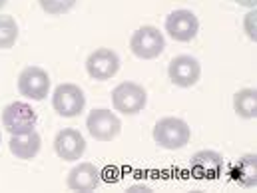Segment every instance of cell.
<instances>
[{"mask_svg":"<svg viewBox=\"0 0 257 193\" xmlns=\"http://www.w3.org/2000/svg\"><path fill=\"white\" fill-rule=\"evenodd\" d=\"M154 139L164 149H182L190 143L192 129L180 118H162L154 126Z\"/></svg>","mask_w":257,"mask_h":193,"instance_id":"1","label":"cell"},{"mask_svg":"<svg viewBox=\"0 0 257 193\" xmlns=\"http://www.w3.org/2000/svg\"><path fill=\"white\" fill-rule=\"evenodd\" d=\"M166 48L164 34L156 26H142L130 38V50L140 60H154Z\"/></svg>","mask_w":257,"mask_h":193,"instance_id":"2","label":"cell"},{"mask_svg":"<svg viewBox=\"0 0 257 193\" xmlns=\"http://www.w3.org/2000/svg\"><path fill=\"white\" fill-rule=\"evenodd\" d=\"M38 116L26 102H12L2 112V126L10 135H22L30 133L36 128Z\"/></svg>","mask_w":257,"mask_h":193,"instance_id":"3","label":"cell"},{"mask_svg":"<svg viewBox=\"0 0 257 193\" xmlns=\"http://www.w3.org/2000/svg\"><path fill=\"white\" fill-rule=\"evenodd\" d=\"M112 104L116 112H122L126 116L140 114L148 104L146 90L136 82H122L112 90Z\"/></svg>","mask_w":257,"mask_h":193,"instance_id":"4","label":"cell"},{"mask_svg":"<svg viewBox=\"0 0 257 193\" xmlns=\"http://www.w3.org/2000/svg\"><path fill=\"white\" fill-rule=\"evenodd\" d=\"M86 128L90 131V135L98 141H112L120 135L122 131V122L120 118L106 108H98L92 110L86 118Z\"/></svg>","mask_w":257,"mask_h":193,"instance_id":"5","label":"cell"},{"mask_svg":"<svg viewBox=\"0 0 257 193\" xmlns=\"http://www.w3.org/2000/svg\"><path fill=\"white\" fill-rule=\"evenodd\" d=\"M86 106V96L76 84H60L52 94V108L62 118L78 116Z\"/></svg>","mask_w":257,"mask_h":193,"instance_id":"6","label":"cell"},{"mask_svg":"<svg viewBox=\"0 0 257 193\" xmlns=\"http://www.w3.org/2000/svg\"><path fill=\"white\" fill-rule=\"evenodd\" d=\"M18 92L28 100H44L50 92V76L38 66H28L18 76Z\"/></svg>","mask_w":257,"mask_h":193,"instance_id":"7","label":"cell"},{"mask_svg":"<svg viewBox=\"0 0 257 193\" xmlns=\"http://www.w3.org/2000/svg\"><path fill=\"white\" fill-rule=\"evenodd\" d=\"M166 32L176 42H190L199 32V20L192 10H174L166 18Z\"/></svg>","mask_w":257,"mask_h":193,"instance_id":"8","label":"cell"},{"mask_svg":"<svg viewBox=\"0 0 257 193\" xmlns=\"http://www.w3.org/2000/svg\"><path fill=\"white\" fill-rule=\"evenodd\" d=\"M118 70H120V58L110 48H98L86 60V72H88V76L94 78V80H98V82H104V80L114 78L118 74Z\"/></svg>","mask_w":257,"mask_h":193,"instance_id":"9","label":"cell"},{"mask_svg":"<svg viewBox=\"0 0 257 193\" xmlns=\"http://www.w3.org/2000/svg\"><path fill=\"white\" fill-rule=\"evenodd\" d=\"M223 155L213 151V149H201L197 151L190 161V169L192 175L197 179H217L223 175Z\"/></svg>","mask_w":257,"mask_h":193,"instance_id":"10","label":"cell"},{"mask_svg":"<svg viewBox=\"0 0 257 193\" xmlns=\"http://www.w3.org/2000/svg\"><path fill=\"white\" fill-rule=\"evenodd\" d=\"M168 76L170 80L180 86V88H192L197 84L199 76H201V66L199 62L193 58V56H188V54H182V56H176L170 66H168Z\"/></svg>","mask_w":257,"mask_h":193,"instance_id":"11","label":"cell"},{"mask_svg":"<svg viewBox=\"0 0 257 193\" xmlns=\"http://www.w3.org/2000/svg\"><path fill=\"white\" fill-rule=\"evenodd\" d=\"M54 151L64 161H76L86 151V139L78 129H60L54 137Z\"/></svg>","mask_w":257,"mask_h":193,"instance_id":"12","label":"cell"},{"mask_svg":"<svg viewBox=\"0 0 257 193\" xmlns=\"http://www.w3.org/2000/svg\"><path fill=\"white\" fill-rule=\"evenodd\" d=\"M66 183L72 191H94L100 185V169L94 163H88V161L78 163L76 167L70 169Z\"/></svg>","mask_w":257,"mask_h":193,"instance_id":"13","label":"cell"},{"mask_svg":"<svg viewBox=\"0 0 257 193\" xmlns=\"http://www.w3.org/2000/svg\"><path fill=\"white\" fill-rule=\"evenodd\" d=\"M229 175L233 181H237L243 187H255L257 185V155L247 153L235 159L229 165Z\"/></svg>","mask_w":257,"mask_h":193,"instance_id":"14","label":"cell"},{"mask_svg":"<svg viewBox=\"0 0 257 193\" xmlns=\"http://www.w3.org/2000/svg\"><path fill=\"white\" fill-rule=\"evenodd\" d=\"M8 147H10V153L16 155L18 159H32L38 155V151L42 147V137L36 129L30 133L12 135L8 141Z\"/></svg>","mask_w":257,"mask_h":193,"instance_id":"15","label":"cell"},{"mask_svg":"<svg viewBox=\"0 0 257 193\" xmlns=\"http://www.w3.org/2000/svg\"><path fill=\"white\" fill-rule=\"evenodd\" d=\"M233 110L239 118L253 120L257 116V92L253 88H243L233 96Z\"/></svg>","mask_w":257,"mask_h":193,"instance_id":"16","label":"cell"},{"mask_svg":"<svg viewBox=\"0 0 257 193\" xmlns=\"http://www.w3.org/2000/svg\"><path fill=\"white\" fill-rule=\"evenodd\" d=\"M18 40V24L12 16L0 14V50H8Z\"/></svg>","mask_w":257,"mask_h":193,"instance_id":"17","label":"cell"},{"mask_svg":"<svg viewBox=\"0 0 257 193\" xmlns=\"http://www.w3.org/2000/svg\"><path fill=\"white\" fill-rule=\"evenodd\" d=\"M40 8L46 12V14H52V16H58V14H64L68 12L76 0H38Z\"/></svg>","mask_w":257,"mask_h":193,"instance_id":"18","label":"cell"},{"mask_svg":"<svg viewBox=\"0 0 257 193\" xmlns=\"http://www.w3.org/2000/svg\"><path fill=\"white\" fill-rule=\"evenodd\" d=\"M257 10L255 8H251L247 14H245V22H243V28H245V32H247V36L251 38V40H255L257 38V32H255V28H257Z\"/></svg>","mask_w":257,"mask_h":193,"instance_id":"19","label":"cell"},{"mask_svg":"<svg viewBox=\"0 0 257 193\" xmlns=\"http://www.w3.org/2000/svg\"><path fill=\"white\" fill-rule=\"evenodd\" d=\"M128 193H152V189L146 185H132L128 187Z\"/></svg>","mask_w":257,"mask_h":193,"instance_id":"20","label":"cell"},{"mask_svg":"<svg viewBox=\"0 0 257 193\" xmlns=\"http://www.w3.org/2000/svg\"><path fill=\"white\" fill-rule=\"evenodd\" d=\"M235 4H239V6H247V8H255L257 6V0H233Z\"/></svg>","mask_w":257,"mask_h":193,"instance_id":"21","label":"cell"},{"mask_svg":"<svg viewBox=\"0 0 257 193\" xmlns=\"http://www.w3.org/2000/svg\"><path fill=\"white\" fill-rule=\"evenodd\" d=\"M4 4H6V0H0V8H2V6H4Z\"/></svg>","mask_w":257,"mask_h":193,"instance_id":"22","label":"cell"},{"mask_svg":"<svg viewBox=\"0 0 257 193\" xmlns=\"http://www.w3.org/2000/svg\"><path fill=\"white\" fill-rule=\"evenodd\" d=\"M0 141H2V135H0Z\"/></svg>","mask_w":257,"mask_h":193,"instance_id":"23","label":"cell"}]
</instances>
